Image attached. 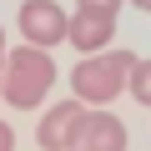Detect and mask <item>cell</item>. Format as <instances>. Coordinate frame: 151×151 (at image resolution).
Returning a JSON list of instances; mask_svg holds the SVG:
<instances>
[{"instance_id": "obj_1", "label": "cell", "mask_w": 151, "mask_h": 151, "mask_svg": "<svg viewBox=\"0 0 151 151\" xmlns=\"http://www.w3.org/2000/svg\"><path fill=\"white\" fill-rule=\"evenodd\" d=\"M50 81H55V60L40 45H15L5 55V70H0V96L10 106H20V111H30V106L45 101Z\"/></svg>"}, {"instance_id": "obj_2", "label": "cell", "mask_w": 151, "mask_h": 151, "mask_svg": "<svg viewBox=\"0 0 151 151\" xmlns=\"http://www.w3.org/2000/svg\"><path fill=\"white\" fill-rule=\"evenodd\" d=\"M131 65H136V55L131 50H96V55H86L81 65L70 70V91H76V101H91V106H111L121 91H126V81H131Z\"/></svg>"}, {"instance_id": "obj_3", "label": "cell", "mask_w": 151, "mask_h": 151, "mask_svg": "<svg viewBox=\"0 0 151 151\" xmlns=\"http://www.w3.org/2000/svg\"><path fill=\"white\" fill-rule=\"evenodd\" d=\"M86 121H91L86 101H60V106H50L45 121H40V131H35L40 151H76L81 136H86Z\"/></svg>"}, {"instance_id": "obj_4", "label": "cell", "mask_w": 151, "mask_h": 151, "mask_svg": "<svg viewBox=\"0 0 151 151\" xmlns=\"http://www.w3.org/2000/svg\"><path fill=\"white\" fill-rule=\"evenodd\" d=\"M20 35H25V45L50 50V45H60L70 35V15L55 5V0H25L20 5Z\"/></svg>"}, {"instance_id": "obj_5", "label": "cell", "mask_w": 151, "mask_h": 151, "mask_svg": "<svg viewBox=\"0 0 151 151\" xmlns=\"http://www.w3.org/2000/svg\"><path fill=\"white\" fill-rule=\"evenodd\" d=\"M76 50H86V55H96V50H111V40H116V15H106V10H76L70 15V35H65Z\"/></svg>"}, {"instance_id": "obj_6", "label": "cell", "mask_w": 151, "mask_h": 151, "mask_svg": "<svg viewBox=\"0 0 151 151\" xmlns=\"http://www.w3.org/2000/svg\"><path fill=\"white\" fill-rule=\"evenodd\" d=\"M76 151H126V126H121L111 111H91L86 136H81Z\"/></svg>"}, {"instance_id": "obj_7", "label": "cell", "mask_w": 151, "mask_h": 151, "mask_svg": "<svg viewBox=\"0 0 151 151\" xmlns=\"http://www.w3.org/2000/svg\"><path fill=\"white\" fill-rule=\"evenodd\" d=\"M126 91H131L141 106H151V60H136V65H131V81H126Z\"/></svg>"}, {"instance_id": "obj_8", "label": "cell", "mask_w": 151, "mask_h": 151, "mask_svg": "<svg viewBox=\"0 0 151 151\" xmlns=\"http://www.w3.org/2000/svg\"><path fill=\"white\" fill-rule=\"evenodd\" d=\"M81 5H86V10H106V15H116L121 0H81Z\"/></svg>"}, {"instance_id": "obj_9", "label": "cell", "mask_w": 151, "mask_h": 151, "mask_svg": "<svg viewBox=\"0 0 151 151\" xmlns=\"http://www.w3.org/2000/svg\"><path fill=\"white\" fill-rule=\"evenodd\" d=\"M0 151H15V131H10L5 121H0Z\"/></svg>"}, {"instance_id": "obj_10", "label": "cell", "mask_w": 151, "mask_h": 151, "mask_svg": "<svg viewBox=\"0 0 151 151\" xmlns=\"http://www.w3.org/2000/svg\"><path fill=\"white\" fill-rule=\"evenodd\" d=\"M5 55H10V50H5V30H0V70H5Z\"/></svg>"}, {"instance_id": "obj_11", "label": "cell", "mask_w": 151, "mask_h": 151, "mask_svg": "<svg viewBox=\"0 0 151 151\" xmlns=\"http://www.w3.org/2000/svg\"><path fill=\"white\" fill-rule=\"evenodd\" d=\"M131 5H141V10H151V0H131Z\"/></svg>"}]
</instances>
